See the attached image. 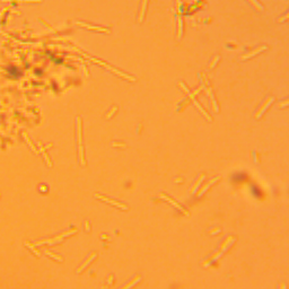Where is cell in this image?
Segmentation results:
<instances>
[{
	"label": "cell",
	"mask_w": 289,
	"mask_h": 289,
	"mask_svg": "<svg viewBox=\"0 0 289 289\" xmlns=\"http://www.w3.org/2000/svg\"><path fill=\"white\" fill-rule=\"evenodd\" d=\"M234 241H235V238H234L233 236H228L227 238L225 239V241L222 243V245H220V247H219V250L217 251V252L215 253V254H212V255H211L210 258H208L207 260H206V261L202 262V263H201L202 267H208V265H209V264H210L211 262L215 261L216 259H218L219 256L222 255V253H224L225 251H226V249H227V247L229 246V245L232 244V243H234Z\"/></svg>",
	"instance_id": "cell-1"
},
{
	"label": "cell",
	"mask_w": 289,
	"mask_h": 289,
	"mask_svg": "<svg viewBox=\"0 0 289 289\" xmlns=\"http://www.w3.org/2000/svg\"><path fill=\"white\" fill-rule=\"evenodd\" d=\"M88 58H89V60H90V61H93V62H95V63H97V65L102 66V67H104V68H105V69H107V70L112 71V72H113V73H115V75H118V76L122 77V78L126 79V80H130V82H136V78H133V77L129 76V75H126V73H123V72H121V71L116 70V69H114V68H113V67H111V66L106 65L105 62L101 61V60H97V59H95V58H90V56H88Z\"/></svg>",
	"instance_id": "cell-2"
},
{
	"label": "cell",
	"mask_w": 289,
	"mask_h": 289,
	"mask_svg": "<svg viewBox=\"0 0 289 289\" xmlns=\"http://www.w3.org/2000/svg\"><path fill=\"white\" fill-rule=\"evenodd\" d=\"M179 86H180V87H181V88H182V89H183V90H184V93H186V94H188V95H189V97L191 98L192 103H193V104H194V105H195V106H196V109L199 110V111H200V112H201V113H202V114L205 115V118H206V119H207V120H208V121H211V118H210V116H209V115H208V114H207V113H206V111H205V110H203V109H202V107H201V106H200V104H199V103H198V102H196V101H195V98H194V96H193V95H192V94H191V93H190V92H189V89H188V88H186V87H185V85L183 84V83H179Z\"/></svg>",
	"instance_id": "cell-3"
},
{
	"label": "cell",
	"mask_w": 289,
	"mask_h": 289,
	"mask_svg": "<svg viewBox=\"0 0 289 289\" xmlns=\"http://www.w3.org/2000/svg\"><path fill=\"white\" fill-rule=\"evenodd\" d=\"M94 196L97 198V199L102 200V201H104V202H107V203H110V205H113V206H115V207L120 208V209H122V210H126V209H128V207H126V205H123V203H120V202L115 201V200L109 199V198H106V196L101 195V194H98V193H95L94 194Z\"/></svg>",
	"instance_id": "cell-4"
},
{
	"label": "cell",
	"mask_w": 289,
	"mask_h": 289,
	"mask_svg": "<svg viewBox=\"0 0 289 289\" xmlns=\"http://www.w3.org/2000/svg\"><path fill=\"white\" fill-rule=\"evenodd\" d=\"M77 26H82L84 28H87V29H92V31H97V32H103V33H110V29L104 27H99V26H93L89 25V24H86V23H82V22H76L75 23Z\"/></svg>",
	"instance_id": "cell-5"
},
{
	"label": "cell",
	"mask_w": 289,
	"mask_h": 289,
	"mask_svg": "<svg viewBox=\"0 0 289 289\" xmlns=\"http://www.w3.org/2000/svg\"><path fill=\"white\" fill-rule=\"evenodd\" d=\"M273 99H275L273 97H268L267 99L264 101V103L262 104L261 106H260V109L258 110V112L255 113V115H254V118H255V119H259V118H260V116H261V115L263 114L264 111L267 110V107L269 106L270 104H271V103L273 102Z\"/></svg>",
	"instance_id": "cell-6"
},
{
	"label": "cell",
	"mask_w": 289,
	"mask_h": 289,
	"mask_svg": "<svg viewBox=\"0 0 289 289\" xmlns=\"http://www.w3.org/2000/svg\"><path fill=\"white\" fill-rule=\"evenodd\" d=\"M159 196H160V198H162V199H164V200H165V201L169 202V203H171L172 206H174V207L176 208V209H179V210H180L181 212H183V213H184L185 216H189V215H190V213H189V211H186L185 209H184V208H182L180 205H179V203H176V202H175L174 200H172L171 198H169V196L164 195L163 193H160V194H159Z\"/></svg>",
	"instance_id": "cell-7"
},
{
	"label": "cell",
	"mask_w": 289,
	"mask_h": 289,
	"mask_svg": "<svg viewBox=\"0 0 289 289\" xmlns=\"http://www.w3.org/2000/svg\"><path fill=\"white\" fill-rule=\"evenodd\" d=\"M267 49V46L265 45H262V46H259V48H256L255 50H253L252 52H250V53L247 54H244V56H241V60H246V59H250V58H252V56H254L255 54L260 53V52H262V51H264Z\"/></svg>",
	"instance_id": "cell-8"
},
{
	"label": "cell",
	"mask_w": 289,
	"mask_h": 289,
	"mask_svg": "<svg viewBox=\"0 0 289 289\" xmlns=\"http://www.w3.org/2000/svg\"><path fill=\"white\" fill-rule=\"evenodd\" d=\"M96 256H97V254H96V253H95V252H94V253H92V254H90V255H89V256H88V258H87V259H86V261H85V262H84V263H83V264H82V265H80V267H79V268H78V269H77V273H80V272H82L83 270H84V269H85V268L87 267L88 264H89V263H90V262L93 261V260H94V259H95V258H96Z\"/></svg>",
	"instance_id": "cell-9"
},
{
	"label": "cell",
	"mask_w": 289,
	"mask_h": 289,
	"mask_svg": "<svg viewBox=\"0 0 289 289\" xmlns=\"http://www.w3.org/2000/svg\"><path fill=\"white\" fill-rule=\"evenodd\" d=\"M37 146H39V152L43 155V158H44V160H45V163H46V165H48L49 167H51V166H52V163H51V160H50V158H49L48 154L45 153L43 145H42L41 142H37Z\"/></svg>",
	"instance_id": "cell-10"
},
{
	"label": "cell",
	"mask_w": 289,
	"mask_h": 289,
	"mask_svg": "<svg viewBox=\"0 0 289 289\" xmlns=\"http://www.w3.org/2000/svg\"><path fill=\"white\" fill-rule=\"evenodd\" d=\"M218 180H219V177L217 176V177H215V179H212V180H210V181H209V182H207V183H206V184H205V185L202 186V189H201V190H200V191L198 192V193H196V195H198V196H201L202 194L205 193V192L207 191L208 189H209V186H210L211 184H213V183H215V182H217V181H218Z\"/></svg>",
	"instance_id": "cell-11"
},
{
	"label": "cell",
	"mask_w": 289,
	"mask_h": 289,
	"mask_svg": "<svg viewBox=\"0 0 289 289\" xmlns=\"http://www.w3.org/2000/svg\"><path fill=\"white\" fill-rule=\"evenodd\" d=\"M205 180V175L203 174H200L199 177H198V180L195 181V183L193 184V186L191 188V190H190V193L191 194H194L196 192V190H198V188L200 186V184L202 183V181Z\"/></svg>",
	"instance_id": "cell-12"
},
{
	"label": "cell",
	"mask_w": 289,
	"mask_h": 289,
	"mask_svg": "<svg viewBox=\"0 0 289 289\" xmlns=\"http://www.w3.org/2000/svg\"><path fill=\"white\" fill-rule=\"evenodd\" d=\"M22 136H23V138L25 139V141H26V142H27V145H28V146H29V148H31L32 150H33V152L35 153V154H36V155L39 154L40 152H39V150H37V149H36V147H35V146H34V145H33V142H32V141H31V139H29V138L27 137V135H26L25 132H23V133H22Z\"/></svg>",
	"instance_id": "cell-13"
},
{
	"label": "cell",
	"mask_w": 289,
	"mask_h": 289,
	"mask_svg": "<svg viewBox=\"0 0 289 289\" xmlns=\"http://www.w3.org/2000/svg\"><path fill=\"white\" fill-rule=\"evenodd\" d=\"M140 280H141V277H140V276H136L135 278L132 279L131 281H129V282H128V284H126V286H123L121 289H130L131 287H133L136 284H137V282H139Z\"/></svg>",
	"instance_id": "cell-14"
},
{
	"label": "cell",
	"mask_w": 289,
	"mask_h": 289,
	"mask_svg": "<svg viewBox=\"0 0 289 289\" xmlns=\"http://www.w3.org/2000/svg\"><path fill=\"white\" fill-rule=\"evenodd\" d=\"M147 1L148 0H142V3H141V8H140V13H139V18H138V22L141 23L143 19V16H145V10H146V6H147Z\"/></svg>",
	"instance_id": "cell-15"
},
{
	"label": "cell",
	"mask_w": 289,
	"mask_h": 289,
	"mask_svg": "<svg viewBox=\"0 0 289 289\" xmlns=\"http://www.w3.org/2000/svg\"><path fill=\"white\" fill-rule=\"evenodd\" d=\"M24 244H25V246L29 247V250H31L32 252H33L34 254H35V255H36V256H40V255H41V253H40L39 251H37L36 249H35V246H34V244H31V243H29V242H28V241H25V243H24Z\"/></svg>",
	"instance_id": "cell-16"
},
{
	"label": "cell",
	"mask_w": 289,
	"mask_h": 289,
	"mask_svg": "<svg viewBox=\"0 0 289 289\" xmlns=\"http://www.w3.org/2000/svg\"><path fill=\"white\" fill-rule=\"evenodd\" d=\"M207 92H208V94H209V97H210V99H211V105H212V110L217 113V112H218V107H217L216 103H215V99H213V95H212V93H211V89H210V88H207Z\"/></svg>",
	"instance_id": "cell-17"
},
{
	"label": "cell",
	"mask_w": 289,
	"mask_h": 289,
	"mask_svg": "<svg viewBox=\"0 0 289 289\" xmlns=\"http://www.w3.org/2000/svg\"><path fill=\"white\" fill-rule=\"evenodd\" d=\"M247 1H249V3H250L251 5H252L253 7H254V8H255L258 11H262V10H263V7H262V6L258 3V0H247Z\"/></svg>",
	"instance_id": "cell-18"
},
{
	"label": "cell",
	"mask_w": 289,
	"mask_h": 289,
	"mask_svg": "<svg viewBox=\"0 0 289 289\" xmlns=\"http://www.w3.org/2000/svg\"><path fill=\"white\" fill-rule=\"evenodd\" d=\"M77 232H78V229L73 228V229H69V230H67V232H65V233L60 234V236H61L62 238H65V237H68V236L72 235V234H76Z\"/></svg>",
	"instance_id": "cell-19"
},
{
	"label": "cell",
	"mask_w": 289,
	"mask_h": 289,
	"mask_svg": "<svg viewBox=\"0 0 289 289\" xmlns=\"http://www.w3.org/2000/svg\"><path fill=\"white\" fill-rule=\"evenodd\" d=\"M44 252H45V254H46V255L51 256V258H52V259H54V260H58V261H60V262L62 261V258H61V256H60V255H56V254H54V253L50 252V251H49V250H45Z\"/></svg>",
	"instance_id": "cell-20"
},
{
	"label": "cell",
	"mask_w": 289,
	"mask_h": 289,
	"mask_svg": "<svg viewBox=\"0 0 289 289\" xmlns=\"http://www.w3.org/2000/svg\"><path fill=\"white\" fill-rule=\"evenodd\" d=\"M179 19H177V22H179V33H177V40H180L181 39V36H182V27H183V25H182V19H181L180 17H177Z\"/></svg>",
	"instance_id": "cell-21"
},
{
	"label": "cell",
	"mask_w": 289,
	"mask_h": 289,
	"mask_svg": "<svg viewBox=\"0 0 289 289\" xmlns=\"http://www.w3.org/2000/svg\"><path fill=\"white\" fill-rule=\"evenodd\" d=\"M16 3H41L42 0H16Z\"/></svg>",
	"instance_id": "cell-22"
},
{
	"label": "cell",
	"mask_w": 289,
	"mask_h": 289,
	"mask_svg": "<svg viewBox=\"0 0 289 289\" xmlns=\"http://www.w3.org/2000/svg\"><path fill=\"white\" fill-rule=\"evenodd\" d=\"M116 110H118V109H116V106H113L112 110H111V111H110V112L106 114V119H110V118H111V116H112V115L115 113V111H116Z\"/></svg>",
	"instance_id": "cell-23"
},
{
	"label": "cell",
	"mask_w": 289,
	"mask_h": 289,
	"mask_svg": "<svg viewBox=\"0 0 289 289\" xmlns=\"http://www.w3.org/2000/svg\"><path fill=\"white\" fill-rule=\"evenodd\" d=\"M287 105H289V99H287V101H284L281 102V103L278 104L279 107H284V106H287Z\"/></svg>",
	"instance_id": "cell-24"
},
{
	"label": "cell",
	"mask_w": 289,
	"mask_h": 289,
	"mask_svg": "<svg viewBox=\"0 0 289 289\" xmlns=\"http://www.w3.org/2000/svg\"><path fill=\"white\" fill-rule=\"evenodd\" d=\"M218 60H219V56H215V59H213V61H211V63L209 65V68H212L213 66L216 65V62L218 61Z\"/></svg>",
	"instance_id": "cell-25"
},
{
	"label": "cell",
	"mask_w": 289,
	"mask_h": 289,
	"mask_svg": "<svg viewBox=\"0 0 289 289\" xmlns=\"http://www.w3.org/2000/svg\"><path fill=\"white\" fill-rule=\"evenodd\" d=\"M287 19H289V13L286 15V16H284V17H281V18H279L278 22L281 23V22H284V20H287Z\"/></svg>",
	"instance_id": "cell-26"
},
{
	"label": "cell",
	"mask_w": 289,
	"mask_h": 289,
	"mask_svg": "<svg viewBox=\"0 0 289 289\" xmlns=\"http://www.w3.org/2000/svg\"><path fill=\"white\" fill-rule=\"evenodd\" d=\"M113 147H126L124 143H120V142H112Z\"/></svg>",
	"instance_id": "cell-27"
},
{
	"label": "cell",
	"mask_w": 289,
	"mask_h": 289,
	"mask_svg": "<svg viewBox=\"0 0 289 289\" xmlns=\"http://www.w3.org/2000/svg\"><path fill=\"white\" fill-rule=\"evenodd\" d=\"M219 232H220V229L217 227V228H213V229L209 230V234H216V233H219Z\"/></svg>",
	"instance_id": "cell-28"
},
{
	"label": "cell",
	"mask_w": 289,
	"mask_h": 289,
	"mask_svg": "<svg viewBox=\"0 0 289 289\" xmlns=\"http://www.w3.org/2000/svg\"><path fill=\"white\" fill-rule=\"evenodd\" d=\"M85 228H86L87 232H89L90 228H89V225H88V222H85Z\"/></svg>",
	"instance_id": "cell-29"
},
{
	"label": "cell",
	"mask_w": 289,
	"mask_h": 289,
	"mask_svg": "<svg viewBox=\"0 0 289 289\" xmlns=\"http://www.w3.org/2000/svg\"><path fill=\"white\" fill-rule=\"evenodd\" d=\"M83 69H84L85 76H86V77H88V71H87V69H86V67H85V66H83Z\"/></svg>",
	"instance_id": "cell-30"
},
{
	"label": "cell",
	"mask_w": 289,
	"mask_h": 289,
	"mask_svg": "<svg viewBox=\"0 0 289 289\" xmlns=\"http://www.w3.org/2000/svg\"><path fill=\"white\" fill-rule=\"evenodd\" d=\"M279 289H286V285H285V284H282V282H281V284L279 285Z\"/></svg>",
	"instance_id": "cell-31"
},
{
	"label": "cell",
	"mask_w": 289,
	"mask_h": 289,
	"mask_svg": "<svg viewBox=\"0 0 289 289\" xmlns=\"http://www.w3.org/2000/svg\"><path fill=\"white\" fill-rule=\"evenodd\" d=\"M0 72H6V71H5V70H3V69L0 68Z\"/></svg>",
	"instance_id": "cell-32"
}]
</instances>
